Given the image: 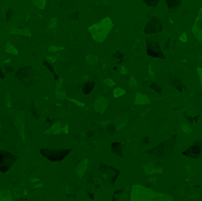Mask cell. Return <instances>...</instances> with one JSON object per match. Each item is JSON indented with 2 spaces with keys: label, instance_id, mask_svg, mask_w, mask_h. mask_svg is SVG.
Segmentation results:
<instances>
[{
  "label": "cell",
  "instance_id": "2",
  "mask_svg": "<svg viewBox=\"0 0 202 201\" xmlns=\"http://www.w3.org/2000/svg\"><path fill=\"white\" fill-rule=\"evenodd\" d=\"M193 31H194L195 36L199 38V40L202 43V10H201V12H200V14L197 16L196 24H195Z\"/></svg>",
  "mask_w": 202,
  "mask_h": 201
},
{
  "label": "cell",
  "instance_id": "1",
  "mask_svg": "<svg viewBox=\"0 0 202 201\" xmlns=\"http://www.w3.org/2000/svg\"><path fill=\"white\" fill-rule=\"evenodd\" d=\"M131 201H173L172 198L164 194H157L155 192L148 191L146 188L135 187L134 194L131 193Z\"/></svg>",
  "mask_w": 202,
  "mask_h": 201
}]
</instances>
